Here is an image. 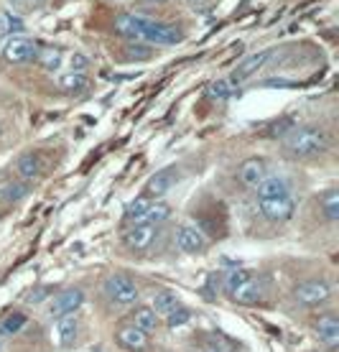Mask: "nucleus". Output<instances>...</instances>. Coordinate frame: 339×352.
<instances>
[{"mask_svg": "<svg viewBox=\"0 0 339 352\" xmlns=\"http://www.w3.org/2000/svg\"><path fill=\"white\" fill-rule=\"evenodd\" d=\"M148 3H168V0H148Z\"/></svg>", "mask_w": 339, "mask_h": 352, "instance_id": "e433bc0d", "label": "nucleus"}, {"mask_svg": "<svg viewBox=\"0 0 339 352\" xmlns=\"http://www.w3.org/2000/svg\"><path fill=\"white\" fill-rule=\"evenodd\" d=\"M255 192H258V199H273V197H288L291 189H288L286 179H281V176H265Z\"/></svg>", "mask_w": 339, "mask_h": 352, "instance_id": "a211bd4d", "label": "nucleus"}, {"mask_svg": "<svg viewBox=\"0 0 339 352\" xmlns=\"http://www.w3.org/2000/svg\"><path fill=\"white\" fill-rule=\"evenodd\" d=\"M16 174L21 176L23 182H34V179H39V176L44 174V161H41V156L34 153V151L21 153L16 161Z\"/></svg>", "mask_w": 339, "mask_h": 352, "instance_id": "f3484780", "label": "nucleus"}, {"mask_svg": "<svg viewBox=\"0 0 339 352\" xmlns=\"http://www.w3.org/2000/svg\"><path fill=\"white\" fill-rule=\"evenodd\" d=\"M82 304H85V291L77 289V286L74 289H64L49 304V317L61 319V317H69V314H77Z\"/></svg>", "mask_w": 339, "mask_h": 352, "instance_id": "6e6552de", "label": "nucleus"}, {"mask_svg": "<svg viewBox=\"0 0 339 352\" xmlns=\"http://www.w3.org/2000/svg\"><path fill=\"white\" fill-rule=\"evenodd\" d=\"M171 217V207L166 202H158V199H153V202L148 204V210H146V214L140 217L138 222H146V225H161V222H166Z\"/></svg>", "mask_w": 339, "mask_h": 352, "instance_id": "412c9836", "label": "nucleus"}, {"mask_svg": "<svg viewBox=\"0 0 339 352\" xmlns=\"http://www.w3.org/2000/svg\"><path fill=\"white\" fill-rule=\"evenodd\" d=\"M36 62L41 64L46 72H56L61 67V62H64V52H61L59 46H41Z\"/></svg>", "mask_w": 339, "mask_h": 352, "instance_id": "5701e85b", "label": "nucleus"}, {"mask_svg": "<svg viewBox=\"0 0 339 352\" xmlns=\"http://www.w3.org/2000/svg\"><path fill=\"white\" fill-rule=\"evenodd\" d=\"M179 307V299H176L174 291H158L156 296H153V311H156L158 317H166L168 311H174Z\"/></svg>", "mask_w": 339, "mask_h": 352, "instance_id": "b1692460", "label": "nucleus"}, {"mask_svg": "<svg viewBox=\"0 0 339 352\" xmlns=\"http://www.w3.org/2000/svg\"><path fill=\"white\" fill-rule=\"evenodd\" d=\"M153 202V199H148L146 194L143 197H138L135 202H131L128 207H125V220L128 222H138L143 214H146V210H148V204Z\"/></svg>", "mask_w": 339, "mask_h": 352, "instance_id": "a878e982", "label": "nucleus"}, {"mask_svg": "<svg viewBox=\"0 0 339 352\" xmlns=\"http://www.w3.org/2000/svg\"><path fill=\"white\" fill-rule=\"evenodd\" d=\"M158 238L156 225H146V222H131V228L122 232V245L135 253H146L153 248Z\"/></svg>", "mask_w": 339, "mask_h": 352, "instance_id": "423d86ee", "label": "nucleus"}, {"mask_svg": "<svg viewBox=\"0 0 339 352\" xmlns=\"http://www.w3.org/2000/svg\"><path fill=\"white\" fill-rule=\"evenodd\" d=\"M329 146H331V135L322 125H301V128H294L283 138V151L294 161L316 159V156L327 153Z\"/></svg>", "mask_w": 339, "mask_h": 352, "instance_id": "f257e3e1", "label": "nucleus"}, {"mask_svg": "<svg viewBox=\"0 0 339 352\" xmlns=\"http://www.w3.org/2000/svg\"><path fill=\"white\" fill-rule=\"evenodd\" d=\"M314 335L319 337V342H324L329 350H334L339 344V319L334 311H327L314 322Z\"/></svg>", "mask_w": 339, "mask_h": 352, "instance_id": "ddd939ff", "label": "nucleus"}, {"mask_svg": "<svg viewBox=\"0 0 339 352\" xmlns=\"http://www.w3.org/2000/svg\"><path fill=\"white\" fill-rule=\"evenodd\" d=\"M316 352H319V350H316Z\"/></svg>", "mask_w": 339, "mask_h": 352, "instance_id": "ea45409f", "label": "nucleus"}, {"mask_svg": "<svg viewBox=\"0 0 339 352\" xmlns=\"http://www.w3.org/2000/svg\"><path fill=\"white\" fill-rule=\"evenodd\" d=\"M291 131H294V123H291L288 118H283V120H278V123L270 125V131L265 133V135H270V138H276V135H283V138H286Z\"/></svg>", "mask_w": 339, "mask_h": 352, "instance_id": "72a5a7b5", "label": "nucleus"}, {"mask_svg": "<svg viewBox=\"0 0 339 352\" xmlns=\"http://www.w3.org/2000/svg\"><path fill=\"white\" fill-rule=\"evenodd\" d=\"M258 212L268 222H286L294 217L296 202L288 197H273V199H258Z\"/></svg>", "mask_w": 339, "mask_h": 352, "instance_id": "1a4fd4ad", "label": "nucleus"}, {"mask_svg": "<svg viewBox=\"0 0 339 352\" xmlns=\"http://www.w3.org/2000/svg\"><path fill=\"white\" fill-rule=\"evenodd\" d=\"M182 38H184V34L174 23H164V21H156V18H148L138 13V41H143V44L168 46V44H179Z\"/></svg>", "mask_w": 339, "mask_h": 352, "instance_id": "f03ea898", "label": "nucleus"}, {"mask_svg": "<svg viewBox=\"0 0 339 352\" xmlns=\"http://www.w3.org/2000/svg\"><path fill=\"white\" fill-rule=\"evenodd\" d=\"M250 276V271H245V268H235V271H227V276H225V291H227V296L232 294V291L240 286V283L245 281Z\"/></svg>", "mask_w": 339, "mask_h": 352, "instance_id": "2f4dec72", "label": "nucleus"}, {"mask_svg": "<svg viewBox=\"0 0 339 352\" xmlns=\"http://www.w3.org/2000/svg\"><path fill=\"white\" fill-rule=\"evenodd\" d=\"M28 182H13V184H8L6 189H3V199L6 202H21V199H26L28 197Z\"/></svg>", "mask_w": 339, "mask_h": 352, "instance_id": "bb28decb", "label": "nucleus"}, {"mask_svg": "<svg viewBox=\"0 0 339 352\" xmlns=\"http://www.w3.org/2000/svg\"><path fill=\"white\" fill-rule=\"evenodd\" d=\"M232 95H235V87H232L230 80H217L207 87V97L215 100V102H225V100H230Z\"/></svg>", "mask_w": 339, "mask_h": 352, "instance_id": "393cba45", "label": "nucleus"}, {"mask_svg": "<svg viewBox=\"0 0 339 352\" xmlns=\"http://www.w3.org/2000/svg\"><path fill=\"white\" fill-rule=\"evenodd\" d=\"M61 92H67V95H82L85 89L89 87V80L87 74H74V72H67V74H61L59 80H56Z\"/></svg>", "mask_w": 339, "mask_h": 352, "instance_id": "aec40b11", "label": "nucleus"}, {"mask_svg": "<svg viewBox=\"0 0 339 352\" xmlns=\"http://www.w3.org/2000/svg\"><path fill=\"white\" fill-rule=\"evenodd\" d=\"M34 3H44V0H34Z\"/></svg>", "mask_w": 339, "mask_h": 352, "instance_id": "4c0bfd02", "label": "nucleus"}, {"mask_svg": "<svg viewBox=\"0 0 339 352\" xmlns=\"http://www.w3.org/2000/svg\"><path fill=\"white\" fill-rule=\"evenodd\" d=\"M270 56H273V49H263V52H258V54H250L245 62L237 64V69L232 72L230 82H232V85H240V82H245L248 77H252L255 72H261Z\"/></svg>", "mask_w": 339, "mask_h": 352, "instance_id": "4468645a", "label": "nucleus"}, {"mask_svg": "<svg viewBox=\"0 0 339 352\" xmlns=\"http://www.w3.org/2000/svg\"><path fill=\"white\" fill-rule=\"evenodd\" d=\"M89 67V59L85 56V54H72L69 56V72H74V74H85Z\"/></svg>", "mask_w": 339, "mask_h": 352, "instance_id": "473e14b6", "label": "nucleus"}, {"mask_svg": "<svg viewBox=\"0 0 339 352\" xmlns=\"http://www.w3.org/2000/svg\"><path fill=\"white\" fill-rule=\"evenodd\" d=\"M49 296H52V286H39V289H31V294H26V301L28 304H41Z\"/></svg>", "mask_w": 339, "mask_h": 352, "instance_id": "f704fd0d", "label": "nucleus"}, {"mask_svg": "<svg viewBox=\"0 0 339 352\" xmlns=\"http://www.w3.org/2000/svg\"><path fill=\"white\" fill-rule=\"evenodd\" d=\"M192 319V311L186 307H176L174 311H168L166 314V324H168V329H176V327H184L186 322Z\"/></svg>", "mask_w": 339, "mask_h": 352, "instance_id": "c756f323", "label": "nucleus"}, {"mask_svg": "<svg viewBox=\"0 0 339 352\" xmlns=\"http://www.w3.org/2000/svg\"><path fill=\"white\" fill-rule=\"evenodd\" d=\"M131 324H135L140 332H156L158 329V314L151 307H135V311L131 314Z\"/></svg>", "mask_w": 339, "mask_h": 352, "instance_id": "6ab92c4d", "label": "nucleus"}, {"mask_svg": "<svg viewBox=\"0 0 339 352\" xmlns=\"http://www.w3.org/2000/svg\"><path fill=\"white\" fill-rule=\"evenodd\" d=\"M125 56H128V59H135V62H143V59H151L153 52H151V46L143 44V41H131V44L125 46Z\"/></svg>", "mask_w": 339, "mask_h": 352, "instance_id": "c85d7f7f", "label": "nucleus"}, {"mask_svg": "<svg viewBox=\"0 0 339 352\" xmlns=\"http://www.w3.org/2000/svg\"><path fill=\"white\" fill-rule=\"evenodd\" d=\"M319 207H322L324 220L337 222L339 220V192L337 189H327V192L319 197Z\"/></svg>", "mask_w": 339, "mask_h": 352, "instance_id": "4be33fe9", "label": "nucleus"}, {"mask_svg": "<svg viewBox=\"0 0 339 352\" xmlns=\"http://www.w3.org/2000/svg\"><path fill=\"white\" fill-rule=\"evenodd\" d=\"M26 327V317L23 314H8L0 322V335H16Z\"/></svg>", "mask_w": 339, "mask_h": 352, "instance_id": "cd10ccee", "label": "nucleus"}, {"mask_svg": "<svg viewBox=\"0 0 339 352\" xmlns=\"http://www.w3.org/2000/svg\"><path fill=\"white\" fill-rule=\"evenodd\" d=\"M54 337H56V344L61 350H72L79 340V317L77 314H69V317L56 319V329H54Z\"/></svg>", "mask_w": 339, "mask_h": 352, "instance_id": "2eb2a0df", "label": "nucleus"}, {"mask_svg": "<svg viewBox=\"0 0 339 352\" xmlns=\"http://www.w3.org/2000/svg\"><path fill=\"white\" fill-rule=\"evenodd\" d=\"M39 52H41L39 41L26 36H13L3 46V59L10 64H34L39 59Z\"/></svg>", "mask_w": 339, "mask_h": 352, "instance_id": "20e7f679", "label": "nucleus"}, {"mask_svg": "<svg viewBox=\"0 0 339 352\" xmlns=\"http://www.w3.org/2000/svg\"><path fill=\"white\" fill-rule=\"evenodd\" d=\"M204 352H215V350H204Z\"/></svg>", "mask_w": 339, "mask_h": 352, "instance_id": "58836bf2", "label": "nucleus"}, {"mask_svg": "<svg viewBox=\"0 0 339 352\" xmlns=\"http://www.w3.org/2000/svg\"><path fill=\"white\" fill-rule=\"evenodd\" d=\"M186 3H189V6H192V8H197V6H201V3H204V0H186Z\"/></svg>", "mask_w": 339, "mask_h": 352, "instance_id": "c9c22d12", "label": "nucleus"}, {"mask_svg": "<svg viewBox=\"0 0 339 352\" xmlns=\"http://www.w3.org/2000/svg\"><path fill=\"white\" fill-rule=\"evenodd\" d=\"M179 179H182V174H179L176 166L161 168V171H156V174L146 182V197L148 199H161V197H166V194L179 184Z\"/></svg>", "mask_w": 339, "mask_h": 352, "instance_id": "9d476101", "label": "nucleus"}, {"mask_svg": "<svg viewBox=\"0 0 339 352\" xmlns=\"http://www.w3.org/2000/svg\"><path fill=\"white\" fill-rule=\"evenodd\" d=\"M102 291H105V296L113 301V304H118V307H133L140 296L138 286H135L125 273H113V276H107L102 283Z\"/></svg>", "mask_w": 339, "mask_h": 352, "instance_id": "7ed1b4c3", "label": "nucleus"}, {"mask_svg": "<svg viewBox=\"0 0 339 352\" xmlns=\"http://www.w3.org/2000/svg\"><path fill=\"white\" fill-rule=\"evenodd\" d=\"M23 28V21L18 16H13V13H0V36H8L13 34V31H21Z\"/></svg>", "mask_w": 339, "mask_h": 352, "instance_id": "7c9ffc66", "label": "nucleus"}, {"mask_svg": "<svg viewBox=\"0 0 339 352\" xmlns=\"http://www.w3.org/2000/svg\"><path fill=\"white\" fill-rule=\"evenodd\" d=\"M265 294H268V281H265L263 276H252L250 273V276L230 294V299L235 301V304H243V307H255V304H261V301L265 299Z\"/></svg>", "mask_w": 339, "mask_h": 352, "instance_id": "0eeeda50", "label": "nucleus"}, {"mask_svg": "<svg viewBox=\"0 0 339 352\" xmlns=\"http://www.w3.org/2000/svg\"><path fill=\"white\" fill-rule=\"evenodd\" d=\"M294 299L304 307H322L331 299V286L319 278H306L294 286Z\"/></svg>", "mask_w": 339, "mask_h": 352, "instance_id": "39448f33", "label": "nucleus"}, {"mask_svg": "<svg viewBox=\"0 0 339 352\" xmlns=\"http://www.w3.org/2000/svg\"><path fill=\"white\" fill-rule=\"evenodd\" d=\"M268 176V164H265V159H261V156H250V159H245L240 166H237V182L245 186V189H258L261 186V182Z\"/></svg>", "mask_w": 339, "mask_h": 352, "instance_id": "9b49d317", "label": "nucleus"}, {"mask_svg": "<svg viewBox=\"0 0 339 352\" xmlns=\"http://www.w3.org/2000/svg\"><path fill=\"white\" fill-rule=\"evenodd\" d=\"M115 342L128 352H143L148 347V335L146 332H140L138 327L128 322V324L118 327V332H115Z\"/></svg>", "mask_w": 339, "mask_h": 352, "instance_id": "f8f14e48", "label": "nucleus"}, {"mask_svg": "<svg viewBox=\"0 0 339 352\" xmlns=\"http://www.w3.org/2000/svg\"><path fill=\"white\" fill-rule=\"evenodd\" d=\"M176 248H179L182 253H186V256H194V253H201V250L207 248V238H204L197 228L184 225V228L176 230Z\"/></svg>", "mask_w": 339, "mask_h": 352, "instance_id": "dca6fc26", "label": "nucleus"}]
</instances>
